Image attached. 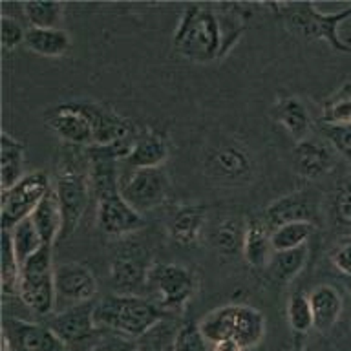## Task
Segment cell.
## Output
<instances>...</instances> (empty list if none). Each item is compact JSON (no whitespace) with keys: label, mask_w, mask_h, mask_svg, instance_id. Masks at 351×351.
<instances>
[{"label":"cell","mask_w":351,"mask_h":351,"mask_svg":"<svg viewBox=\"0 0 351 351\" xmlns=\"http://www.w3.org/2000/svg\"><path fill=\"white\" fill-rule=\"evenodd\" d=\"M309 304L313 311V329L318 333H328L337 326L342 309H344V300L337 287L329 284L317 285L309 293Z\"/></svg>","instance_id":"obj_21"},{"label":"cell","mask_w":351,"mask_h":351,"mask_svg":"<svg viewBox=\"0 0 351 351\" xmlns=\"http://www.w3.org/2000/svg\"><path fill=\"white\" fill-rule=\"evenodd\" d=\"M71 103L86 115L93 132V145H110L123 137L134 136L139 130L132 121L117 114L108 104L97 101H71Z\"/></svg>","instance_id":"obj_14"},{"label":"cell","mask_w":351,"mask_h":351,"mask_svg":"<svg viewBox=\"0 0 351 351\" xmlns=\"http://www.w3.org/2000/svg\"><path fill=\"white\" fill-rule=\"evenodd\" d=\"M169 158V141L154 128L139 130L128 158L123 161L130 169H161Z\"/></svg>","instance_id":"obj_20"},{"label":"cell","mask_w":351,"mask_h":351,"mask_svg":"<svg viewBox=\"0 0 351 351\" xmlns=\"http://www.w3.org/2000/svg\"><path fill=\"white\" fill-rule=\"evenodd\" d=\"M199 331L208 340V344L219 340H234L245 350L256 348L265 337V317L256 307L247 304H230L214 309L203 317Z\"/></svg>","instance_id":"obj_5"},{"label":"cell","mask_w":351,"mask_h":351,"mask_svg":"<svg viewBox=\"0 0 351 351\" xmlns=\"http://www.w3.org/2000/svg\"><path fill=\"white\" fill-rule=\"evenodd\" d=\"M271 10L284 21L287 32L304 40H324L335 51L351 55V44L342 40L339 27L351 16V5L337 13H322L313 2H280L269 4Z\"/></svg>","instance_id":"obj_4"},{"label":"cell","mask_w":351,"mask_h":351,"mask_svg":"<svg viewBox=\"0 0 351 351\" xmlns=\"http://www.w3.org/2000/svg\"><path fill=\"white\" fill-rule=\"evenodd\" d=\"M245 4H214L216 15L219 21V29H221V55L219 59H223L230 49L234 48L236 43L245 32L247 15L243 13Z\"/></svg>","instance_id":"obj_29"},{"label":"cell","mask_w":351,"mask_h":351,"mask_svg":"<svg viewBox=\"0 0 351 351\" xmlns=\"http://www.w3.org/2000/svg\"><path fill=\"white\" fill-rule=\"evenodd\" d=\"M2 291L4 298L8 296H19V285H21V262L13 249L10 230L2 229Z\"/></svg>","instance_id":"obj_34"},{"label":"cell","mask_w":351,"mask_h":351,"mask_svg":"<svg viewBox=\"0 0 351 351\" xmlns=\"http://www.w3.org/2000/svg\"><path fill=\"white\" fill-rule=\"evenodd\" d=\"M197 287L199 280L196 273L180 263H156L148 273L147 291L152 293V300L172 317H178L185 309Z\"/></svg>","instance_id":"obj_7"},{"label":"cell","mask_w":351,"mask_h":351,"mask_svg":"<svg viewBox=\"0 0 351 351\" xmlns=\"http://www.w3.org/2000/svg\"><path fill=\"white\" fill-rule=\"evenodd\" d=\"M55 295L59 311L93 302L97 295V278L84 263H60L55 267Z\"/></svg>","instance_id":"obj_13"},{"label":"cell","mask_w":351,"mask_h":351,"mask_svg":"<svg viewBox=\"0 0 351 351\" xmlns=\"http://www.w3.org/2000/svg\"><path fill=\"white\" fill-rule=\"evenodd\" d=\"M350 291H351V282H350Z\"/></svg>","instance_id":"obj_47"},{"label":"cell","mask_w":351,"mask_h":351,"mask_svg":"<svg viewBox=\"0 0 351 351\" xmlns=\"http://www.w3.org/2000/svg\"><path fill=\"white\" fill-rule=\"evenodd\" d=\"M95 219H97L99 229L103 230L104 234L114 236V238L136 234L147 227L143 214L137 213L136 208L121 196V192L97 199Z\"/></svg>","instance_id":"obj_16"},{"label":"cell","mask_w":351,"mask_h":351,"mask_svg":"<svg viewBox=\"0 0 351 351\" xmlns=\"http://www.w3.org/2000/svg\"><path fill=\"white\" fill-rule=\"evenodd\" d=\"M53 191L59 197L64 227L62 236L64 240L81 223L82 216L86 213L88 202L92 197V181H90V159L86 148L64 145L57 159L53 169Z\"/></svg>","instance_id":"obj_1"},{"label":"cell","mask_w":351,"mask_h":351,"mask_svg":"<svg viewBox=\"0 0 351 351\" xmlns=\"http://www.w3.org/2000/svg\"><path fill=\"white\" fill-rule=\"evenodd\" d=\"M2 351H19V350H15L13 346H10L8 342H4V348H2Z\"/></svg>","instance_id":"obj_46"},{"label":"cell","mask_w":351,"mask_h":351,"mask_svg":"<svg viewBox=\"0 0 351 351\" xmlns=\"http://www.w3.org/2000/svg\"><path fill=\"white\" fill-rule=\"evenodd\" d=\"M53 180L44 170H33L26 174L19 183L2 191V229L11 230L22 219L32 216L43 197L51 191Z\"/></svg>","instance_id":"obj_9"},{"label":"cell","mask_w":351,"mask_h":351,"mask_svg":"<svg viewBox=\"0 0 351 351\" xmlns=\"http://www.w3.org/2000/svg\"><path fill=\"white\" fill-rule=\"evenodd\" d=\"M207 225V207L183 205L172 214L169 221L170 240L181 247L196 245Z\"/></svg>","instance_id":"obj_22"},{"label":"cell","mask_w":351,"mask_h":351,"mask_svg":"<svg viewBox=\"0 0 351 351\" xmlns=\"http://www.w3.org/2000/svg\"><path fill=\"white\" fill-rule=\"evenodd\" d=\"M331 262L344 276L351 278V236L335 247L331 252Z\"/></svg>","instance_id":"obj_43"},{"label":"cell","mask_w":351,"mask_h":351,"mask_svg":"<svg viewBox=\"0 0 351 351\" xmlns=\"http://www.w3.org/2000/svg\"><path fill=\"white\" fill-rule=\"evenodd\" d=\"M322 134L326 141L335 148V152L340 154L351 163V126L324 125L322 123Z\"/></svg>","instance_id":"obj_39"},{"label":"cell","mask_w":351,"mask_h":351,"mask_svg":"<svg viewBox=\"0 0 351 351\" xmlns=\"http://www.w3.org/2000/svg\"><path fill=\"white\" fill-rule=\"evenodd\" d=\"M295 165L298 174L306 180H318L335 169L337 152L326 139L309 137L296 141Z\"/></svg>","instance_id":"obj_19"},{"label":"cell","mask_w":351,"mask_h":351,"mask_svg":"<svg viewBox=\"0 0 351 351\" xmlns=\"http://www.w3.org/2000/svg\"><path fill=\"white\" fill-rule=\"evenodd\" d=\"M150 269L148 249L139 243H125L110 260V287L115 295H143Z\"/></svg>","instance_id":"obj_10"},{"label":"cell","mask_w":351,"mask_h":351,"mask_svg":"<svg viewBox=\"0 0 351 351\" xmlns=\"http://www.w3.org/2000/svg\"><path fill=\"white\" fill-rule=\"evenodd\" d=\"M307 258H309L307 245L298 247V249H289V251H274V254L269 260L267 267L263 271H265L267 278L273 284H289L291 280H295L304 271Z\"/></svg>","instance_id":"obj_28"},{"label":"cell","mask_w":351,"mask_h":351,"mask_svg":"<svg viewBox=\"0 0 351 351\" xmlns=\"http://www.w3.org/2000/svg\"><path fill=\"white\" fill-rule=\"evenodd\" d=\"M315 225L307 221H293V223H284L280 227H274L271 230V241H273L274 251H289V249H298L307 243L311 238Z\"/></svg>","instance_id":"obj_35"},{"label":"cell","mask_w":351,"mask_h":351,"mask_svg":"<svg viewBox=\"0 0 351 351\" xmlns=\"http://www.w3.org/2000/svg\"><path fill=\"white\" fill-rule=\"evenodd\" d=\"M29 218L33 219L35 229H37L44 245H53L55 241L60 240L62 227H64V216H62V208H60L59 197L55 194L53 186L43 197V202L35 207Z\"/></svg>","instance_id":"obj_24"},{"label":"cell","mask_w":351,"mask_h":351,"mask_svg":"<svg viewBox=\"0 0 351 351\" xmlns=\"http://www.w3.org/2000/svg\"><path fill=\"white\" fill-rule=\"evenodd\" d=\"M320 216V197L311 191H296L274 199L263 213V221L274 229L293 221L317 223Z\"/></svg>","instance_id":"obj_15"},{"label":"cell","mask_w":351,"mask_h":351,"mask_svg":"<svg viewBox=\"0 0 351 351\" xmlns=\"http://www.w3.org/2000/svg\"><path fill=\"white\" fill-rule=\"evenodd\" d=\"M287 322L289 328L298 335H306L313 329V311L309 304V296L302 291L291 295L287 302Z\"/></svg>","instance_id":"obj_37"},{"label":"cell","mask_w":351,"mask_h":351,"mask_svg":"<svg viewBox=\"0 0 351 351\" xmlns=\"http://www.w3.org/2000/svg\"><path fill=\"white\" fill-rule=\"evenodd\" d=\"M170 194V180L165 169H132L126 180H121V196L139 214L161 207Z\"/></svg>","instance_id":"obj_12"},{"label":"cell","mask_w":351,"mask_h":351,"mask_svg":"<svg viewBox=\"0 0 351 351\" xmlns=\"http://www.w3.org/2000/svg\"><path fill=\"white\" fill-rule=\"evenodd\" d=\"M180 324L176 318H165L136 339L137 351H174Z\"/></svg>","instance_id":"obj_31"},{"label":"cell","mask_w":351,"mask_h":351,"mask_svg":"<svg viewBox=\"0 0 351 351\" xmlns=\"http://www.w3.org/2000/svg\"><path fill=\"white\" fill-rule=\"evenodd\" d=\"M0 27H2V46H4V49H15L19 44H24L26 29L21 26V22L4 15L2 22H0Z\"/></svg>","instance_id":"obj_41"},{"label":"cell","mask_w":351,"mask_h":351,"mask_svg":"<svg viewBox=\"0 0 351 351\" xmlns=\"http://www.w3.org/2000/svg\"><path fill=\"white\" fill-rule=\"evenodd\" d=\"M271 115L276 123L284 126L289 132L291 137H295L296 141H302L309 136L311 130V115L306 104L295 95H282L274 101Z\"/></svg>","instance_id":"obj_23"},{"label":"cell","mask_w":351,"mask_h":351,"mask_svg":"<svg viewBox=\"0 0 351 351\" xmlns=\"http://www.w3.org/2000/svg\"><path fill=\"white\" fill-rule=\"evenodd\" d=\"M174 351H210V344L199 331L197 322L180 324Z\"/></svg>","instance_id":"obj_38"},{"label":"cell","mask_w":351,"mask_h":351,"mask_svg":"<svg viewBox=\"0 0 351 351\" xmlns=\"http://www.w3.org/2000/svg\"><path fill=\"white\" fill-rule=\"evenodd\" d=\"M53 245H43L21 265L19 298L38 317H49L57 309Z\"/></svg>","instance_id":"obj_6"},{"label":"cell","mask_w":351,"mask_h":351,"mask_svg":"<svg viewBox=\"0 0 351 351\" xmlns=\"http://www.w3.org/2000/svg\"><path fill=\"white\" fill-rule=\"evenodd\" d=\"M172 49L185 60L207 64L221 55V29L214 4H189L172 37Z\"/></svg>","instance_id":"obj_3"},{"label":"cell","mask_w":351,"mask_h":351,"mask_svg":"<svg viewBox=\"0 0 351 351\" xmlns=\"http://www.w3.org/2000/svg\"><path fill=\"white\" fill-rule=\"evenodd\" d=\"M44 123L55 136L64 141V145L81 148H88L93 145L92 126L88 123L86 115L82 114L71 101L48 110L44 114Z\"/></svg>","instance_id":"obj_17"},{"label":"cell","mask_w":351,"mask_h":351,"mask_svg":"<svg viewBox=\"0 0 351 351\" xmlns=\"http://www.w3.org/2000/svg\"><path fill=\"white\" fill-rule=\"evenodd\" d=\"M4 342L19 351H66L62 340L46 324L24 322L19 318L4 320Z\"/></svg>","instance_id":"obj_18"},{"label":"cell","mask_w":351,"mask_h":351,"mask_svg":"<svg viewBox=\"0 0 351 351\" xmlns=\"http://www.w3.org/2000/svg\"><path fill=\"white\" fill-rule=\"evenodd\" d=\"M335 221L346 230H351V181L340 186L333 199Z\"/></svg>","instance_id":"obj_40"},{"label":"cell","mask_w":351,"mask_h":351,"mask_svg":"<svg viewBox=\"0 0 351 351\" xmlns=\"http://www.w3.org/2000/svg\"><path fill=\"white\" fill-rule=\"evenodd\" d=\"M296 351H339V350H335L328 340L320 339V340H313V342H309V344L306 346H302L300 350H296Z\"/></svg>","instance_id":"obj_45"},{"label":"cell","mask_w":351,"mask_h":351,"mask_svg":"<svg viewBox=\"0 0 351 351\" xmlns=\"http://www.w3.org/2000/svg\"><path fill=\"white\" fill-rule=\"evenodd\" d=\"M24 46L40 57L60 59L70 51L71 38L62 27H53V29L29 27V29H26Z\"/></svg>","instance_id":"obj_27"},{"label":"cell","mask_w":351,"mask_h":351,"mask_svg":"<svg viewBox=\"0 0 351 351\" xmlns=\"http://www.w3.org/2000/svg\"><path fill=\"white\" fill-rule=\"evenodd\" d=\"M210 351H249L243 346L234 342V340H219L210 344Z\"/></svg>","instance_id":"obj_44"},{"label":"cell","mask_w":351,"mask_h":351,"mask_svg":"<svg viewBox=\"0 0 351 351\" xmlns=\"http://www.w3.org/2000/svg\"><path fill=\"white\" fill-rule=\"evenodd\" d=\"M247 223L241 219L227 218L213 230L210 243L221 256L232 258L243 252V240H245Z\"/></svg>","instance_id":"obj_30"},{"label":"cell","mask_w":351,"mask_h":351,"mask_svg":"<svg viewBox=\"0 0 351 351\" xmlns=\"http://www.w3.org/2000/svg\"><path fill=\"white\" fill-rule=\"evenodd\" d=\"M26 147L10 132H2L0 137V186L8 191L24 178Z\"/></svg>","instance_id":"obj_25"},{"label":"cell","mask_w":351,"mask_h":351,"mask_svg":"<svg viewBox=\"0 0 351 351\" xmlns=\"http://www.w3.org/2000/svg\"><path fill=\"white\" fill-rule=\"evenodd\" d=\"M93 351H137V346L134 339L104 331L103 337L99 339V342L93 348Z\"/></svg>","instance_id":"obj_42"},{"label":"cell","mask_w":351,"mask_h":351,"mask_svg":"<svg viewBox=\"0 0 351 351\" xmlns=\"http://www.w3.org/2000/svg\"><path fill=\"white\" fill-rule=\"evenodd\" d=\"M22 15L29 27L53 29L60 27L64 19V4L60 2H24Z\"/></svg>","instance_id":"obj_33"},{"label":"cell","mask_w":351,"mask_h":351,"mask_svg":"<svg viewBox=\"0 0 351 351\" xmlns=\"http://www.w3.org/2000/svg\"><path fill=\"white\" fill-rule=\"evenodd\" d=\"M10 232L11 240H13V249H15V254L21 265L44 245L32 218L22 219L21 223H16Z\"/></svg>","instance_id":"obj_36"},{"label":"cell","mask_w":351,"mask_h":351,"mask_svg":"<svg viewBox=\"0 0 351 351\" xmlns=\"http://www.w3.org/2000/svg\"><path fill=\"white\" fill-rule=\"evenodd\" d=\"M93 307H95V302H88V304L59 311L57 315L48 318L46 326L62 340L66 348L81 350L90 344L93 351L95 344L104 333L93 320Z\"/></svg>","instance_id":"obj_11"},{"label":"cell","mask_w":351,"mask_h":351,"mask_svg":"<svg viewBox=\"0 0 351 351\" xmlns=\"http://www.w3.org/2000/svg\"><path fill=\"white\" fill-rule=\"evenodd\" d=\"M205 170L208 178L219 185H247L254 176V159L245 145L225 139L208 147L205 154Z\"/></svg>","instance_id":"obj_8"},{"label":"cell","mask_w":351,"mask_h":351,"mask_svg":"<svg viewBox=\"0 0 351 351\" xmlns=\"http://www.w3.org/2000/svg\"><path fill=\"white\" fill-rule=\"evenodd\" d=\"M322 123L351 126V81H346L324 101Z\"/></svg>","instance_id":"obj_32"},{"label":"cell","mask_w":351,"mask_h":351,"mask_svg":"<svg viewBox=\"0 0 351 351\" xmlns=\"http://www.w3.org/2000/svg\"><path fill=\"white\" fill-rule=\"evenodd\" d=\"M165 318H176L143 295H108L93 307L99 329L136 340Z\"/></svg>","instance_id":"obj_2"},{"label":"cell","mask_w":351,"mask_h":351,"mask_svg":"<svg viewBox=\"0 0 351 351\" xmlns=\"http://www.w3.org/2000/svg\"><path fill=\"white\" fill-rule=\"evenodd\" d=\"M271 230L273 229L263 219H251L247 223L241 254L252 269H265L271 256L274 254Z\"/></svg>","instance_id":"obj_26"}]
</instances>
